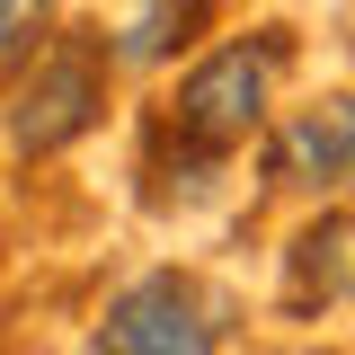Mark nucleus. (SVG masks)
Returning a JSON list of instances; mask_svg holds the SVG:
<instances>
[{
  "label": "nucleus",
  "mask_w": 355,
  "mask_h": 355,
  "mask_svg": "<svg viewBox=\"0 0 355 355\" xmlns=\"http://www.w3.org/2000/svg\"><path fill=\"white\" fill-rule=\"evenodd\" d=\"M53 44V0H0V71H27Z\"/></svg>",
  "instance_id": "nucleus-7"
},
{
  "label": "nucleus",
  "mask_w": 355,
  "mask_h": 355,
  "mask_svg": "<svg viewBox=\"0 0 355 355\" xmlns=\"http://www.w3.org/2000/svg\"><path fill=\"white\" fill-rule=\"evenodd\" d=\"M222 347V320L214 302L187 284V275H133L125 293L107 302V320H98V338H89V355H214Z\"/></svg>",
  "instance_id": "nucleus-3"
},
{
  "label": "nucleus",
  "mask_w": 355,
  "mask_h": 355,
  "mask_svg": "<svg viewBox=\"0 0 355 355\" xmlns=\"http://www.w3.org/2000/svg\"><path fill=\"white\" fill-rule=\"evenodd\" d=\"M284 27H258V36H231L214 44L169 98V133L187 142V160H222L240 151L249 133L266 125V98H275V71H284Z\"/></svg>",
  "instance_id": "nucleus-1"
},
{
  "label": "nucleus",
  "mask_w": 355,
  "mask_h": 355,
  "mask_svg": "<svg viewBox=\"0 0 355 355\" xmlns=\"http://www.w3.org/2000/svg\"><path fill=\"white\" fill-rule=\"evenodd\" d=\"M205 18H214V0H133L107 44H116L125 71H151V62H169V53H187L205 36Z\"/></svg>",
  "instance_id": "nucleus-5"
},
{
  "label": "nucleus",
  "mask_w": 355,
  "mask_h": 355,
  "mask_svg": "<svg viewBox=\"0 0 355 355\" xmlns=\"http://www.w3.org/2000/svg\"><path fill=\"white\" fill-rule=\"evenodd\" d=\"M107 62H116V44H107V36L62 27V36L44 44L27 71H18V98H9V142H18L27 160L62 151V142H80V133L107 116Z\"/></svg>",
  "instance_id": "nucleus-2"
},
{
  "label": "nucleus",
  "mask_w": 355,
  "mask_h": 355,
  "mask_svg": "<svg viewBox=\"0 0 355 355\" xmlns=\"http://www.w3.org/2000/svg\"><path fill=\"white\" fill-rule=\"evenodd\" d=\"M284 275H293V302H347L355 293V214H320L293 240V258H284Z\"/></svg>",
  "instance_id": "nucleus-6"
},
{
  "label": "nucleus",
  "mask_w": 355,
  "mask_h": 355,
  "mask_svg": "<svg viewBox=\"0 0 355 355\" xmlns=\"http://www.w3.org/2000/svg\"><path fill=\"white\" fill-rule=\"evenodd\" d=\"M266 169H275V187H338V178H355V89L302 98L275 125V142H266Z\"/></svg>",
  "instance_id": "nucleus-4"
}]
</instances>
